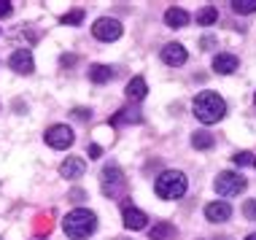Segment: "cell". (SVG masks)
I'll return each instance as SVG.
<instances>
[{"instance_id": "cell-1", "label": "cell", "mask_w": 256, "mask_h": 240, "mask_svg": "<svg viewBox=\"0 0 256 240\" xmlns=\"http://www.w3.org/2000/svg\"><path fill=\"white\" fill-rule=\"evenodd\" d=\"M192 111H194V116L202 124H216V122L224 119V114H226V102L224 98H221L218 92H200L194 102H192Z\"/></svg>"}, {"instance_id": "cell-2", "label": "cell", "mask_w": 256, "mask_h": 240, "mask_svg": "<svg viewBox=\"0 0 256 240\" xmlns=\"http://www.w3.org/2000/svg\"><path fill=\"white\" fill-rule=\"evenodd\" d=\"M62 230H65V235L70 240H84L98 230V216L86 208H76L62 218Z\"/></svg>"}, {"instance_id": "cell-3", "label": "cell", "mask_w": 256, "mask_h": 240, "mask_svg": "<svg viewBox=\"0 0 256 240\" xmlns=\"http://www.w3.org/2000/svg\"><path fill=\"white\" fill-rule=\"evenodd\" d=\"M186 176L178 173V170H164L162 176L156 178L154 184V192L156 197H162V200H181V197L186 194Z\"/></svg>"}, {"instance_id": "cell-4", "label": "cell", "mask_w": 256, "mask_h": 240, "mask_svg": "<svg viewBox=\"0 0 256 240\" xmlns=\"http://www.w3.org/2000/svg\"><path fill=\"white\" fill-rule=\"evenodd\" d=\"M100 186H102V194L106 197H116L119 192L127 186V178H124L122 173V168L116 162H110L102 168V173H100Z\"/></svg>"}, {"instance_id": "cell-5", "label": "cell", "mask_w": 256, "mask_h": 240, "mask_svg": "<svg viewBox=\"0 0 256 240\" xmlns=\"http://www.w3.org/2000/svg\"><path fill=\"white\" fill-rule=\"evenodd\" d=\"M213 186H216V192L221 197H234L246 189V178L240 173H232V170H224V173H218Z\"/></svg>"}, {"instance_id": "cell-6", "label": "cell", "mask_w": 256, "mask_h": 240, "mask_svg": "<svg viewBox=\"0 0 256 240\" xmlns=\"http://www.w3.org/2000/svg\"><path fill=\"white\" fill-rule=\"evenodd\" d=\"M122 32H124L122 22H119V19H110V16H100L98 22L92 24V36L98 38V40H106V44L122 38Z\"/></svg>"}, {"instance_id": "cell-7", "label": "cell", "mask_w": 256, "mask_h": 240, "mask_svg": "<svg viewBox=\"0 0 256 240\" xmlns=\"http://www.w3.org/2000/svg\"><path fill=\"white\" fill-rule=\"evenodd\" d=\"M46 143H49L52 148H68V146H73V140H76V135H73V130L68 127V124H54V127H49L46 130Z\"/></svg>"}, {"instance_id": "cell-8", "label": "cell", "mask_w": 256, "mask_h": 240, "mask_svg": "<svg viewBox=\"0 0 256 240\" xmlns=\"http://www.w3.org/2000/svg\"><path fill=\"white\" fill-rule=\"evenodd\" d=\"M8 68L14 73H19V76H30L32 70H36V60H32V52L30 49H16L11 54L8 60Z\"/></svg>"}, {"instance_id": "cell-9", "label": "cell", "mask_w": 256, "mask_h": 240, "mask_svg": "<svg viewBox=\"0 0 256 240\" xmlns=\"http://www.w3.org/2000/svg\"><path fill=\"white\" fill-rule=\"evenodd\" d=\"M122 222H124V227L127 230H146V224H148V216L143 214L140 208H135V205H130V202H124V210H122Z\"/></svg>"}, {"instance_id": "cell-10", "label": "cell", "mask_w": 256, "mask_h": 240, "mask_svg": "<svg viewBox=\"0 0 256 240\" xmlns=\"http://www.w3.org/2000/svg\"><path fill=\"white\" fill-rule=\"evenodd\" d=\"M205 218L208 222H213V224H221V222H230L232 218V205L230 202H210V205H205Z\"/></svg>"}, {"instance_id": "cell-11", "label": "cell", "mask_w": 256, "mask_h": 240, "mask_svg": "<svg viewBox=\"0 0 256 240\" xmlns=\"http://www.w3.org/2000/svg\"><path fill=\"white\" fill-rule=\"evenodd\" d=\"M238 65H240V60L234 57V54H230V52H218L216 57H213V70L221 73V76L234 73V70H238Z\"/></svg>"}, {"instance_id": "cell-12", "label": "cell", "mask_w": 256, "mask_h": 240, "mask_svg": "<svg viewBox=\"0 0 256 240\" xmlns=\"http://www.w3.org/2000/svg\"><path fill=\"white\" fill-rule=\"evenodd\" d=\"M162 60H164V65H170V68H181L186 60H189V54H186V49L181 44H168L162 49Z\"/></svg>"}, {"instance_id": "cell-13", "label": "cell", "mask_w": 256, "mask_h": 240, "mask_svg": "<svg viewBox=\"0 0 256 240\" xmlns=\"http://www.w3.org/2000/svg\"><path fill=\"white\" fill-rule=\"evenodd\" d=\"M84 170H86V162L81 160V156H68V160L60 164V176L62 178H81Z\"/></svg>"}, {"instance_id": "cell-14", "label": "cell", "mask_w": 256, "mask_h": 240, "mask_svg": "<svg viewBox=\"0 0 256 240\" xmlns=\"http://www.w3.org/2000/svg\"><path fill=\"white\" fill-rule=\"evenodd\" d=\"M164 22H168V27H172V30H178V27H186L189 24V14H186L184 8H168L164 11Z\"/></svg>"}, {"instance_id": "cell-15", "label": "cell", "mask_w": 256, "mask_h": 240, "mask_svg": "<svg viewBox=\"0 0 256 240\" xmlns=\"http://www.w3.org/2000/svg\"><path fill=\"white\" fill-rule=\"evenodd\" d=\"M148 238L151 240H172L176 238V227L170 222H156L154 227L148 230Z\"/></svg>"}, {"instance_id": "cell-16", "label": "cell", "mask_w": 256, "mask_h": 240, "mask_svg": "<svg viewBox=\"0 0 256 240\" xmlns=\"http://www.w3.org/2000/svg\"><path fill=\"white\" fill-rule=\"evenodd\" d=\"M146 92H148V84H146V78H143V76H135L127 84V98L130 100H143V98H146Z\"/></svg>"}, {"instance_id": "cell-17", "label": "cell", "mask_w": 256, "mask_h": 240, "mask_svg": "<svg viewBox=\"0 0 256 240\" xmlns=\"http://www.w3.org/2000/svg\"><path fill=\"white\" fill-rule=\"evenodd\" d=\"M110 78H114V68L110 65H92L89 68V81H94V84H106Z\"/></svg>"}, {"instance_id": "cell-18", "label": "cell", "mask_w": 256, "mask_h": 240, "mask_svg": "<svg viewBox=\"0 0 256 240\" xmlns=\"http://www.w3.org/2000/svg\"><path fill=\"white\" fill-rule=\"evenodd\" d=\"M192 146L200 148V152H208V148H213L216 146V138H213L208 130H197L194 135H192Z\"/></svg>"}, {"instance_id": "cell-19", "label": "cell", "mask_w": 256, "mask_h": 240, "mask_svg": "<svg viewBox=\"0 0 256 240\" xmlns=\"http://www.w3.org/2000/svg\"><path fill=\"white\" fill-rule=\"evenodd\" d=\"M216 22H218V8H216V6H205L202 11H197V24L210 27V24H216Z\"/></svg>"}, {"instance_id": "cell-20", "label": "cell", "mask_w": 256, "mask_h": 240, "mask_svg": "<svg viewBox=\"0 0 256 240\" xmlns=\"http://www.w3.org/2000/svg\"><path fill=\"white\" fill-rule=\"evenodd\" d=\"M140 119H143V116L138 114L135 108H122L119 116H114L110 122H114V124H127V122H140Z\"/></svg>"}, {"instance_id": "cell-21", "label": "cell", "mask_w": 256, "mask_h": 240, "mask_svg": "<svg viewBox=\"0 0 256 240\" xmlns=\"http://www.w3.org/2000/svg\"><path fill=\"white\" fill-rule=\"evenodd\" d=\"M230 6L234 14H254L256 11V0H232Z\"/></svg>"}, {"instance_id": "cell-22", "label": "cell", "mask_w": 256, "mask_h": 240, "mask_svg": "<svg viewBox=\"0 0 256 240\" xmlns=\"http://www.w3.org/2000/svg\"><path fill=\"white\" fill-rule=\"evenodd\" d=\"M60 22H62V24H81V22H84V11L76 8V11H70V14H65Z\"/></svg>"}, {"instance_id": "cell-23", "label": "cell", "mask_w": 256, "mask_h": 240, "mask_svg": "<svg viewBox=\"0 0 256 240\" xmlns=\"http://www.w3.org/2000/svg\"><path fill=\"white\" fill-rule=\"evenodd\" d=\"M232 162L238 164V168H248V164H254V154L251 152H238L232 156Z\"/></svg>"}, {"instance_id": "cell-24", "label": "cell", "mask_w": 256, "mask_h": 240, "mask_svg": "<svg viewBox=\"0 0 256 240\" xmlns=\"http://www.w3.org/2000/svg\"><path fill=\"white\" fill-rule=\"evenodd\" d=\"M243 216L248 218V222H256V200H246V205H243Z\"/></svg>"}, {"instance_id": "cell-25", "label": "cell", "mask_w": 256, "mask_h": 240, "mask_svg": "<svg viewBox=\"0 0 256 240\" xmlns=\"http://www.w3.org/2000/svg\"><path fill=\"white\" fill-rule=\"evenodd\" d=\"M11 11H14V3H11V0H0V19H3V16H11Z\"/></svg>"}, {"instance_id": "cell-26", "label": "cell", "mask_w": 256, "mask_h": 240, "mask_svg": "<svg viewBox=\"0 0 256 240\" xmlns=\"http://www.w3.org/2000/svg\"><path fill=\"white\" fill-rule=\"evenodd\" d=\"M86 154H89V160H98V156L102 154V148L98 146V143H89V146H86Z\"/></svg>"}, {"instance_id": "cell-27", "label": "cell", "mask_w": 256, "mask_h": 240, "mask_svg": "<svg viewBox=\"0 0 256 240\" xmlns=\"http://www.w3.org/2000/svg\"><path fill=\"white\" fill-rule=\"evenodd\" d=\"M73 116H76V119H81V122H86L89 116H92V111H86V108H73Z\"/></svg>"}, {"instance_id": "cell-28", "label": "cell", "mask_w": 256, "mask_h": 240, "mask_svg": "<svg viewBox=\"0 0 256 240\" xmlns=\"http://www.w3.org/2000/svg\"><path fill=\"white\" fill-rule=\"evenodd\" d=\"M70 197H73L76 202H81V200H84L86 194H84V192H81V189H73V192H70Z\"/></svg>"}, {"instance_id": "cell-29", "label": "cell", "mask_w": 256, "mask_h": 240, "mask_svg": "<svg viewBox=\"0 0 256 240\" xmlns=\"http://www.w3.org/2000/svg\"><path fill=\"white\" fill-rule=\"evenodd\" d=\"M73 62H76L73 54H62V65H73Z\"/></svg>"}, {"instance_id": "cell-30", "label": "cell", "mask_w": 256, "mask_h": 240, "mask_svg": "<svg viewBox=\"0 0 256 240\" xmlns=\"http://www.w3.org/2000/svg\"><path fill=\"white\" fill-rule=\"evenodd\" d=\"M246 240H256V232H251V235H248Z\"/></svg>"}, {"instance_id": "cell-31", "label": "cell", "mask_w": 256, "mask_h": 240, "mask_svg": "<svg viewBox=\"0 0 256 240\" xmlns=\"http://www.w3.org/2000/svg\"><path fill=\"white\" fill-rule=\"evenodd\" d=\"M254 168H256V160H254Z\"/></svg>"}, {"instance_id": "cell-32", "label": "cell", "mask_w": 256, "mask_h": 240, "mask_svg": "<svg viewBox=\"0 0 256 240\" xmlns=\"http://www.w3.org/2000/svg\"><path fill=\"white\" fill-rule=\"evenodd\" d=\"M254 102H256V94H254Z\"/></svg>"}]
</instances>
